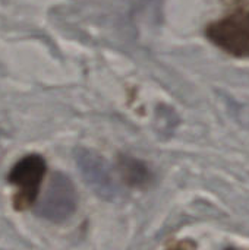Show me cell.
<instances>
[{
	"mask_svg": "<svg viewBox=\"0 0 249 250\" xmlns=\"http://www.w3.org/2000/svg\"><path fill=\"white\" fill-rule=\"evenodd\" d=\"M207 37L236 57H249V1L233 0V10L210 23L205 31Z\"/></svg>",
	"mask_w": 249,
	"mask_h": 250,
	"instance_id": "obj_1",
	"label": "cell"
},
{
	"mask_svg": "<svg viewBox=\"0 0 249 250\" xmlns=\"http://www.w3.org/2000/svg\"><path fill=\"white\" fill-rule=\"evenodd\" d=\"M45 171V160L38 154H28L13 164L7 174V182L16 188L13 196L15 209L25 211L35 204Z\"/></svg>",
	"mask_w": 249,
	"mask_h": 250,
	"instance_id": "obj_2",
	"label": "cell"
},
{
	"mask_svg": "<svg viewBox=\"0 0 249 250\" xmlns=\"http://www.w3.org/2000/svg\"><path fill=\"white\" fill-rule=\"evenodd\" d=\"M78 193L72 180L63 173H54L41 201L35 207V214L51 223L66 221L76 209Z\"/></svg>",
	"mask_w": 249,
	"mask_h": 250,
	"instance_id": "obj_3",
	"label": "cell"
},
{
	"mask_svg": "<svg viewBox=\"0 0 249 250\" xmlns=\"http://www.w3.org/2000/svg\"><path fill=\"white\" fill-rule=\"evenodd\" d=\"M75 161L84 180L94 190V193L104 199H113L117 195V189L107 170V166L98 154L90 149L78 148L75 151Z\"/></svg>",
	"mask_w": 249,
	"mask_h": 250,
	"instance_id": "obj_4",
	"label": "cell"
},
{
	"mask_svg": "<svg viewBox=\"0 0 249 250\" xmlns=\"http://www.w3.org/2000/svg\"><path fill=\"white\" fill-rule=\"evenodd\" d=\"M122 167H123L126 180H129L132 185H139L147 179V174H148L147 168L134 160H125Z\"/></svg>",
	"mask_w": 249,
	"mask_h": 250,
	"instance_id": "obj_5",
	"label": "cell"
}]
</instances>
